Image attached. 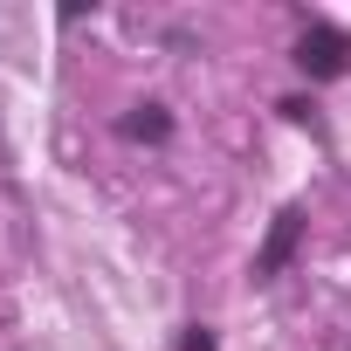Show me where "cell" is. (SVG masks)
Segmentation results:
<instances>
[{"label":"cell","instance_id":"cell-1","mask_svg":"<svg viewBox=\"0 0 351 351\" xmlns=\"http://www.w3.org/2000/svg\"><path fill=\"white\" fill-rule=\"evenodd\" d=\"M296 69H303L310 83H337V76H351V28H337V21H310V28L296 35Z\"/></svg>","mask_w":351,"mask_h":351},{"label":"cell","instance_id":"cell-2","mask_svg":"<svg viewBox=\"0 0 351 351\" xmlns=\"http://www.w3.org/2000/svg\"><path fill=\"white\" fill-rule=\"evenodd\" d=\"M296 241H303V207H282L276 214V228H269V241H262V255H255V276L269 282V276H282L289 269V255H296Z\"/></svg>","mask_w":351,"mask_h":351},{"label":"cell","instance_id":"cell-3","mask_svg":"<svg viewBox=\"0 0 351 351\" xmlns=\"http://www.w3.org/2000/svg\"><path fill=\"white\" fill-rule=\"evenodd\" d=\"M117 138H131V145H165V138H172V110H165V104H138V110L117 117Z\"/></svg>","mask_w":351,"mask_h":351},{"label":"cell","instance_id":"cell-4","mask_svg":"<svg viewBox=\"0 0 351 351\" xmlns=\"http://www.w3.org/2000/svg\"><path fill=\"white\" fill-rule=\"evenodd\" d=\"M180 351H221V337H214L207 324H186V337H180Z\"/></svg>","mask_w":351,"mask_h":351}]
</instances>
